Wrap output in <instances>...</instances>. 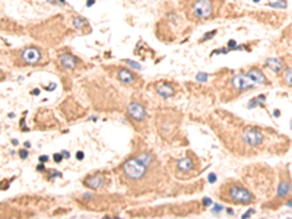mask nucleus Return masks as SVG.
Returning a JSON list of instances; mask_svg holds the SVG:
<instances>
[{
	"instance_id": "nucleus-31",
	"label": "nucleus",
	"mask_w": 292,
	"mask_h": 219,
	"mask_svg": "<svg viewBox=\"0 0 292 219\" xmlns=\"http://www.w3.org/2000/svg\"><path fill=\"white\" fill-rule=\"evenodd\" d=\"M76 156H78V159L80 161V159L83 158V152H78V155H76Z\"/></svg>"
},
{
	"instance_id": "nucleus-38",
	"label": "nucleus",
	"mask_w": 292,
	"mask_h": 219,
	"mask_svg": "<svg viewBox=\"0 0 292 219\" xmlns=\"http://www.w3.org/2000/svg\"><path fill=\"white\" fill-rule=\"evenodd\" d=\"M291 129H292V121H291Z\"/></svg>"
},
{
	"instance_id": "nucleus-33",
	"label": "nucleus",
	"mask_w": 292,
	"mask_h": 219,
	"mask_svg": "<svg viewBox=\"0 0 292 219\" xmlns=\"http://www.w3.org/2000/svg\"><path fill=\"white\" fill-rule=\"evenodd\" d=\"M54 88H56V85H50V86H48V88H47V91H53V89H54Z\"/></svg>"
},
{
	"instance_id": "nucleus-15",
	"label": "nucleus",
	"mask_w": 292,
	"mask_h": 219,
	"mask_svg": "<svg viewBox=\"0 0 292 219\" xmlns=\"http://www.w3.org/2000/svg\"><path fill=\"white\" fill-rule=\"evenodd\" d=\"M291 193V184L288 181H282L278 187V196L279 197H286Z\"/></svg>"
},
{
	"instance_id": "nucleus-2",
	"label": "nucleus",
	"mask_w": 292,
	"mask_h": 219,
	"mask_svg": "<svg viewBox=\"0 0 292 219\" xmlns=\"http://www.w3.org/2000/svg\"><path fill=\"white\" fill-rule=\"evenodd\" d=\"M213 13V3L212 0H194L190 6V18H194L197 20H203L210 18Z\"/></svg>"
},
{
	"instance_id": "nucleus-9",
	"label": "nucleus",
	"mask_w": 292,
	"mask_h": 219,
	"mask_svg": "<svg viewBox=\"0 0 292 219\" xmlns=\"http://www.w3.org/2000/svg\"><path fill=\"white\" fill-rule=\"evenodd\" d=\"M85 186H88L89 189H101L104 186V178L102 175L99 174H94V175H89L85 178Z\"/></svg>"
},
{
	"instance_id": "nucleus-26",
	"label": "nucleus",
	"mask_w": 292,
	"mask_h": 219,
	"mask_svg": "<svg viewBox=\"0 0 292 219\" xmlns=\"http://www.w3.org/2000/svg\"><path fill=\"white\" fill-rule=\"evenodd\" d=\"M253 213H254V209H248V211L243 215V218H247V216H250V215H253Z\"/></svg>"
},
{
	"instance_id": "nucleus-17",
	"label": "nucleus",
	"mask_w": 292,
	"mask_h": 219,
	"mask_svg": "<svg viewBox=\"0 0 292 219\" xmlns=\"http://www.w3.org/2000/svg\"><path fill=\"white\" fill-rule=\"evenodd\" d=\"M73 25H75L76 29H83L88 25V20L82 16H76V18H73Z\"/></svg>"
},
{
	"instance_id": "nucleus-29",
	"label": "nucleus",
	"mask_w": 292,
	"mask_h": 219,
	"mask_svg": "<svg viewBox=\"0 0 292 219\" xmlns=\"http://www.w3.org/2000/svg\"><path fill=\"white\" fill-rule=\"evenodd\" d=\"M221 211H222L221 205H216V208H213V212H216V213H218V212H221Z\"/></svg>"
},
{
	"instance_id": "nucleus-36",
	"label": "nucleus",
	"mask_w": 292,
	"mask_h": 219,
	"mask_svg": "<svg viewBox=\"0 0 292 219\" xmlns=\"http://www.w3.org/2000/svg\"><path fill=\"white\" fill-rule=\"evenodd\" d=\"M288 206H289V208H292V202H288Z\"/></svg>"
},
{
	"instance_id": "nucleus-4",
	"label": "nucleus",
	"mask_w": 292,
	"mask_h": 219,
	"mask_svg": "<svg viewBox=\"0 0 292 219\" xmlns=\"http://www.w3.org/2000/svg\"><path fill=\"white\" fill-rule=\"evenodd\" d=\"M263 139H264L263 133H262L259 129H256V127H247V129H244V131H243V140H244L248 146H251V148L262 145Z\"/></svg>"
},
{
	"instance_id": "nucleus-14",
	"label": "nucleus",
	"mask_w": 292,
	"mask_h": 219,
	"mask_svg": "<svg viewBox=\"0 0 292 219\" xmlns=\"http://www.w3.org/2000/svg\"><path fill=\"white\" fill-rule=\"evenodd\" d=\"M118 79L123 82V83H132L133 81H135V75L132 73V72H129V70H126V69H121V70H118Z\"/></svg>"
},
{
	"instance_id": "nucleus-34",
	"label": "nucleus",
	"mask_w": 292,
	"mask_h": 219,
	"mask_svg": "<svg viewBox=\"0 0 292 219\" xmlns=\"http://www.w3.org/2000/svg\"><path fill=\"white\" fill-rule=\"evenodd\" d=\"M275 115L279 117V115H281V111H279V110H275Z\"/></svg>"
},
{
	"instance_id": "nucleus-18",
	"label": "nucleus",
	"mask_w": 292,
	"mask_h": 219,
	"mask_svg": "<svg viewBox=\"0 0 292 219\" xmlns=\"http://www.w3.org/2000/svg\"><path fill=\"white\" fill-rule=\"evenodd\" d=\"M264 100H266V97H264V95H260V97H257V98L251 100V102H250L247 107H248V108H254V107H257L259 104H262Z\"/></svg>"
},
{
	"instance_id": "nucleus-10",
	"label": "nucleus",
	"mask_w": 292,
	"mask_h": 219,
	"mask_svg": "<svg viewBox=\"0 0 292 219\" xmlns=\"http://www.w3.org/2000/svg\"><path fill=\"white\" fill-rule=\"evenodd\" d=\"M247 76H248L250 81L254 82V83H266V82H267V81H266V76H264L263 72H260L259 69H251V70H248V72H247Z\"/></svg>"
},
{
	"instance_id": "nucleus-37",
	"label": "nucleus",
	"mask_w": 292,
	"mask_h": 219,
	"mask_svg": "<svg viewBox=\"0 0 292 219\" xmlns=\"http://www.w3.org/2000/svg\"><path fill=\"white\" fill-rule=\"evenodd\" d=\"M253 1H256V3H257V1H260V0H253Z\"/></svg>"
},
{
	"instance_id": "nucleus-13",
	"label": "nucleus",
	"mask_w": 292,
	"mask_h": 219,
	"mask_svg": "<svg viewBox=\"0 0 292 219\" xmlns=\"http://www.w3.org/2000/svg\"><path fill=\"white\" fill-rule=\"evenodd\" d=\"M193 167H194V164H193V161H191L190 158H181V159L177 161V168H178L180 171L187 172V171H191Z\"/></svg>"
},
{
	"instance_id": "nucleus-3",
	"label": "nucleus",
	"mask_w": 292,
	"mask_h": 219,
	"mask_svg": "<svg viewBox=\"0 0 292 219\" xmlns=\"http://www.w3.org/2000/svg\"><path fill=\"white\" fill-rule=\"evenodd\" d=\"M228 199H231L235 203L247 205V203H251L254 200V196L247 189H244L243 186H231L228 189Z\"/></svg>"
},
{
	"instance_id": "nucleus-11",
	"label": "nucleus",
	"mask_w": 292,
	"mask_h": 219,
	"mask_svg": "<svg viewBox=\"0 0 292 219\" xmlns=\"http://www.w3.org/2000/svg\"><path fill=\"white\" fill-rule=\"evenodd\" d=\"M264 66H266L267 69H270L272 72H275V73H279V72L284 69V63H282L279 59H276V57L267 59L266 63H264Z\"/></svg>"
},
{
	"instance_id": "nucleus-24",
	"label": "nucleus",
	"mask_w": 292,
	"mask_h": 219,
	"mask_svg": "<svg viewBox=\"0 0 292 219\" xmlns=\"http://www.w3.org/2000/svg\"><path fill=\"white\" fill-rule=\"evenodd\" d=\"M53 158H54V161H56V162H60V161H61V158H63V155H61V153H56Z\"/></svg>"
},
{
	"instance_id": "nucleus-27",
	"label": "nucleus",
	"mask_w": 292,
	"mask_h": 219,
	"mask_svg": "<svg viewBox=\"0 0 292 219\" xmlns=\"http://www.w3.org/2000/svg\"><path fill=\"white\" fill-rule=\"evenodd\" d=\"M47 161H48V156H47V155H42V156H39V162H42V164H44V162H47Z\"/></svg>"
},
{
	"instance_id": "nucleus-12",
	"label": "nucleus",
	"mask_w": 292,
	"mask_h": 219,
	"mask_svg": "<svg viewBox=\"0 0 292 219\" xmlns=\"http://www.w3.org/2000/svg\"><path fill=\"white\" fill-rule=\"evenodd\" d=\"M156 92L162 97V98H171L172 95H174V89H172V86L171 85H168V83H159L158 86H156Z\"/></svg>"
},
{
	"instance_id": "nucleus-20",
	"label": "nucleus",
	"mask_w": 292,
	"mask_h": 219,
	"mask_svg": "<svg viewBox=\"0 0 292 219\" xmlns=\"http://www.w3.org/2000/svg\"><path fill=\"white\" fill-rule=\"evenodd\" d=\"M123 63H124V64H130V67H133V69H136V70H140V69H142V66H140L139 63L132 61V60H124Z\"/></svg>"
},
{
	"instance_id": "nucleus-23",
	"label": "nucleus",
	"mask_w": 292,
	"mask_h": 219,
	"mask_svg": "<svg viewBox=\"0 0 292 219\" xmlns=\"http://www.w3.org/2000/svg\"><path fill=\"white\" fill-rule=\"evenodd\" d=\"M213 35H216V31H212V32H209V34H206L205 37H203V40H209V38H212Z\"/></svg>"
},
{
	"instance_id": "nucleus-21",
	"label": "nucleus",
	"mask_w": 292,
	"mask_h": 219,
	"mask_svg": "<svg viewBox=\"0 0 292 219\" xmlns=\"http://www.w3.org/2000/svg\"><path fill=\"white\" fill-rule=\"evenodd\" d=\"M206 79H207L206 73H197L196 75V81H199V82H206Z\"/></svg>"
},
{
	"instance_id": "nucleus-6",
	"label": "nucleus",
	"mask_w": 292,
	"mask_h": 219,
	"mask_svg": "<svg viewBox=\"0 0 292 219\" xmlns=\"http://www.w3.org/2000/svg\"><path fill=\"white\" fill-rule=\"evenodd\" d=\"M20 57L28 64H37L39 61V59H41V51L37 47H26V48L22 50Z\"/></svg>"
},
{
	"instance_id": "nucleus-19",
	"label": "nucleus",
	"mask_w": 292,
	"mask_h": 219,
	"mask_svg": "<svg viewBox=\"0 0 292 219\" xmlns=\"http://www.w3.org/2000/svg\"><path fill=\"white\" fill-rule=\"evenodd\" d=\"M284 81H285L286 85L292 86V67L286 69V72H285V75H284Z\"/></svg>"
},
{
	"instance_id": "nucleus-1",
	"label": "nucleus",
	"mask_w": 292,
	"mask_h": 219,
	"mask_svg": "<svg viewBox=\"0 0 292 219\" xmlns=\"http://www.w3.org/2000/svg\"><path fill=\"white\" fill-rule=\"evenodd\" d=\"M147 167H145L138 158H130L123 164V172L124 175L132 181H139L145 177Z\"/></svg>"
},
{
	"instance_id": "nucleus-30",
	"label": "nucleus",
	"mask_w": 292,
	"mask_h": 219,
	"mask_svg": "<svg viewBox=\"0 0 292 219\" xmlns=\"http://www.w3.org/2000/svg\"><path fill=\"white\" fill-rule=\"evenodd\" d=\"M94 3H95V0H88V1H86V6H88V7H91Z\"/></svg>"
},
{
	"instance_id": "nucleus-35",
	"label": "nucleus",
	"mask_w": 292,
	"mask_h": 219,
	"mask_svg": "<svg viewBox=\"0 0 292 219\" xmlns=\"http://www.w3.org/2000/svg\"><path fill=\"white\" fill-rule=\"evenodd\" d=\"M37 170H38V171H44V165H38Z\"/></svg>"
},
{
	"instance_id": "nucleus-8",
	"label": "nucleus",
	"mask_w": 292,
	"mask_h": 219,
	"mask_svg": "<svg viewBox=\"0 0 292 219\" xmlns=\"http://www.w3.org/2000/svg\"><path fill=\"white\" fill-rule=\"evenodd\" d=\"M59 61H60L61 67H64V69H67V70L76 69V66H78V63H79L78 59H76L75 56L69 54V53H63V54H60Z\"/></svg>"
},
{
	"instance_id": "nucleus-7",
	"label": "nucleus",
	"mask_w": 292,
	"mask_h": 219,
	"mask_svg": "<svg viewBox=\"0 0 292 219\" xmlns=\"http://www.w3.org/2000/svg\"><path fill=\"white\" fill-rule=\"evenodd\" d=\"M127 115L136 121H140L146 117V110L142 104L139 102H130L127 107Z\"/></svg>"
},
{
	"instance_id": "nucleus-32",
	"label": "nucleus",
	"mask_w": 292,
	"mask_h": 219,
	"mask_svg": "<svg viewBox=\"0 0 292 219\" xmlns=\"http://www.w3.org/2000/svg\"><path fill=\"white\" fill-rule=\"evenodd\" d=\"M61 155H63V158H69V156H70V155H69V152H64V150L61 152Z\"/></svg>"
},
{
	"instance_id": "nucleus-28",
	"label": "nucleus",
	"mask_w": 292,
	"mask_h": 219,
	"mask_svg": "<svg viewBox=\"0 0 292 219\" xmlns=\"http://www.w3.org/2000/svg\"><path fill=\"white\" fill-rule=\"evenodd\" d=\"M215 180H216V175H215V174H210V175H209V183H213Z\"/></svg>"
},
{
	"instance_id": "nucleus-16",
	"label": "nucleus",
	"mask_w": 292,
	"mask_h": 219,
	"mask_svg": "<svg viewBox=\"0 0 292 219\" xmlns=\"http://www.w3.org/2000/svg\"><path fill=\"white\" fill-rule=\"evenodd\" d=\"M138 159H139V161H140V162H142L145 167H147V168H149V167L153 164V156H152L149 152H142V153L138 156Z\"/></svg>"
},
{
	"instance_id": "nucleus-5",
	"label": "nucleus",
	"mask_w": 292,
	"mask_h": 219,
	"mask_svg": "<svg viewBox=\"0 0 292 219\" xmlns=\"http://www.w3.org/2000/svg\"><path fill=\"white\" fill-rule=\"evenodd\" d=\"M232 88L237 89V91H247V89H251L256 83L250 81V78L247 75H235L232 76Z\"/></svg>"
},
{
	"instance_id": "nucleus-22",
	"label": "nucleus",
	"mask_w": 292,
	"mask_h": 219,
	"mask_svg": "<svg viewBox=\"0 0 292 219\" xmlns=\"http://www.w3.org/2000/svg\"><path fill=\"white\" fill-rule=\"evenodd\" d=\"M270 6H275V7H286V1L285 0H281V1H278V3H270Z\"/></svg>"
},
{
	"instance_id": "nucleus-25",
	"label": "nucleus",
	"mask_w": 292,
	"mask_h": 219,
	"mask_svg": "<svg viewBox=\"0 0 292 219\" xmlns=\"http://www.w3.org/2000/svg\"><path fill=\"white\" fill-rule=\"evenodd\" d=\"M19 156H20L22 159H25V158L28 156V152H26V150H19Z\"/></svg>"
}]
</instances>
